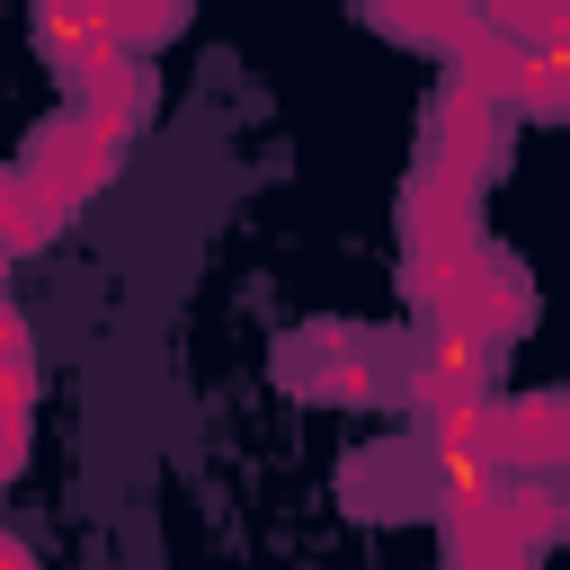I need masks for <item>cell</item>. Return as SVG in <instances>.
I'll return each mask as SVG.
<instances>
[{
    "label": "cell",
    "mask_w": 570,
    "mask_h": 570,
    "mask_svg": "<svg viewBox=\"0 0 570 570\" xmlns=\"http://www.w3.org/2000/svg\"><path fill=\"white\" fill-rule=\"evenodd\" d=\"M276 374H285V392L330 401V410H374V401L392 392L383 347H374L365 330H338V321H321V330L285 338V347H276Z\"/></svg>",
    "instance_id": "2"
},
{
    "label": "cell",
    "mask_w": 570,
    "mask_h": 570,
    "mask_svg": "<svg viewBox=\"0 0 570 570\" xmlns=\"http://www.w3.org/2000/svg\"><path fill=\"white\" fill-rule=\"evenodd\" d=\"M499 151H508V116H499L481 89L436 80V98H428V116H419V169H428V178H454V187H490Z\"/></svg>",
    "instance_id": "3"
},
{
    "label": "cell",
    "mask_w": 570,
    "mask_h": 570,
    "mask_svg": "<svg viewBox=\"0 0 570 570\" xmlns=\"http://www.w3.org/2000/svg\"><path fill=\"white\" fill-rule=\"evenodd\" d=\"M151 98H160V89H151V62H134V53H125V62H107V71H98L71 107H80L107 142H134V134L151 125Z\"/></svg>",
    "instance_id": "8"
},
{
    "label": "cell",
    "mask_w": 570,
    "mask_h": 570,
    "mask_svg": "<svg viewBox=\"0 0 570 570\" xmlns=\"http://www.w3.org/2000/svg\"><path fill=\"white\" fill-rule=\"evenodd\" d=\"M365 18H374L392 45H410V53H436V62H463V53L490 36L472 0H365Z\"/></svg>",
    "instance_id": "7"
},
{
    "label": "cell",
    "mask_w": 570,
    "mask_h": 570,
    "mask_svg": "<svg viewBox=\"0 0 570 570\" xmlns=\"http://www.w3.org/2000/svg\"><path fill=\"white\" fill-rule=\"evenodd\" d=\"M499 116L561 125V116H570V53H517V71H508V89H499Z\"/></svg>",
    "instance_id": "9"
},
{
    "label": "cell",
    "mask_w": 570,
    "mask_h": 570,
    "mask_svg": "<svg viewBox=\"0 0 570 570\" xmlns=\"http://www.w3.org/2000/svg\"><path fill=\"white\" fill-rule=\"evenodd\" d=\"M0 570H36V552H27L18 534H0Z\"/></svg>",
    "instance_id": "15"
},
{
    "label": "cell",
    "mask_w": 570,
    "mask_h": 570,
    "mask_svg": "<svg viewBox=\"0 0 570 570\" xmlns=\"http://www.w3.org/2000/svg\"><path fill=\"white\" fill-rule=\"evenodd\" d=\"M187 9H196V0H107V27H116V45H125L134 62H151V53L187 27Z\"/></svg>",
    "instance_id": "11"
},
{
    "label": "cell",
    "mask_w": 570,
    "mask_h": 570,
    "mask_svg": "<svg viewBox=\"0 0 570 570\" xmlns=\"http://www.w3.org/2000/svg\"><path fill=\"white\" fill-rule=\"evenodd\" d=\"M27 436H36V392H9L0 383V481L27 472Z\"/></svg>",
    "instance_id": "13"
},
{
    "label": "cell",
    "mask_w": 570,
    "mask_h": 570,
    "mask_svg": "<svg viewBox=\"0 0 570 570\" xmlns=\"http://www.w3.org/2000/svg\"><path fill=\"white\" fill-rule=\"evenodd\" d=\"M481 392H490V356H472V347H454V338H419V356H410V374H401V401H410L419 428L472 410Z\"/></svg>",
    "instance_id": "6"
},
{
    "label": "cell",
    "mask_w": 570,
    "mask_h": 570,
    "mask_svg": "<svg viewBox=\"0 0 570 570\" xmlns=\"http://www.w3.org/2000/svg\"><path fill=\"white\" fill-rule=\"evenodd\" d=\"M0 383L9 392H36V338H27V312L0 294Z\"/></svg>",
    "instance_id": "12"
},
{
    "label": "cell",
    "mask_w": 570,
    "mask_h": 570,
    "mask_svg": "<svg viewBox=\"0 0 570 570\" xmlns=\"http://www.w3.org/2000/svg\"><path fill=\"white\" fill-rule=\"evenodd\" d=\"M347 508H374V517H436L445 508V472H436V454L410 436V445H374V454H356L347 463Z\"/></svg>",
    "instance_id": "5"
},
{
    "label": "cell",
    "mask_w": 570,
    "mask_h": 570,
    "mask_svg": "<svg viewBox=\"0 0 570 570\" xmlns=\"http://www.w3.org/2000/svg\"><path fill=\"white\" fill-rule=\"evenodd\" d=\"M472 9H481V27H490V36H508V45H517V18H525V0H472Z\"/></svg>",
    "instance_id": "14"
},
{
    "label": "cell",
    "mask_w": 570,
    "mask_h": 570,
    "mask_svg": "<svg viewBox=\"0 0 570 570\" xmlns=\"http://www.w3.org/2000/svg\"><path fill=\"white\" fill-rule=\"evenodd\" d=\"M561 392H490L481 401V436H490V472H517V481H543L570 445L561 428Z\"/></svg>",
    "instance_id": "4"
},
{
    "label": "cell",
    "mask_w": 570,
    "mask_h": 570,
    "mask_svg": "<svg viewBox=\"0 0 570 570\" xmlns=\"http://www.w3.org/2000/svg\"><path fill=\"white\" fill-rule=\"evenodd\" d=\"M463 570H525V561H463Z\"/></svg>",
    "instance_id": "16"
},
{
    "label": "cell",
    "mask_w": 570,
    "mask_h": 570,
    "mask_svg": "<svg viewBox=\"0 0 570 570\" xmlns=\"http://www.w3.org/2000/svg\"><path fill=\"white\" fill-rule=\"evenodd\" d=\"M18 169H27V187L71 223L89 196H107L116 187V169H125V142H107L80 107H53L36 134H27V151H18Z\"/></svg>",
    "instance_id": "1"
},
{
    "label": "cell",
    "mask_w": 570,
    "mask_h": 570,
    "mask_svg": "<svg viewBox=\"0 0 570 570\" xmlns=\"http://www.w3.org/2000/svg\"><path fill=\"white\" fill-rule=\"evenodd\" d=\"M53 232H62V214L27 187V169H18V160H0V267H9V258H36Z\"/></svg>",
    "instance_id": "10"
}]
</instances>
